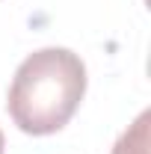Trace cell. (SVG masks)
Returning a JSON list of instances; mask_svg holds the SVG:
<instances>
[{
  "mask_svg": "<svg viewBox=\"0 0 151 154\" xmlns=\"http://www.w3.org/2000/svg\"><path fill=\"white\" fill-rule=\"evenodd\" d=\"M86 95V65L68 48H42L24 59L9 86L6 110L18 131L48 136L62 131Z\"/></svg>",
  "mask_w": 151,
  "mask_h": 154,
  "instance_id": "cell-1",
  "label": "cell"
},
{
  "mask_svg": "<svg viewBox=\"0 0 151 154\" xmlns=\"http://www.w3.org/2000/svg\"><path fill=\"white\" fill-rule=\"evenodd\" d=\"M148 145H151V113L145 110V113L136 116V122L116 139L113 154H148Z\"/></svg>",
  "mask_w": 151,
  "mask_h": 154,
  "instance_id": "cell-2",
  "label": "cell"
},
{
  "mask_svg": "<svg viewBox=\"0 0 151 154\" xmlns=\"http://www.w3.org/2000/svg\"><path fill=\"white\" fill-rule=\"evenodd\" d=\"M3 145H6V142H3V131H0V154H3Z\"/></svg>",
  "mask_w": 151,
  "mask_h": 154,
  "instance_id": "cell-3",
  "label": "cell"
}]
</instances>
